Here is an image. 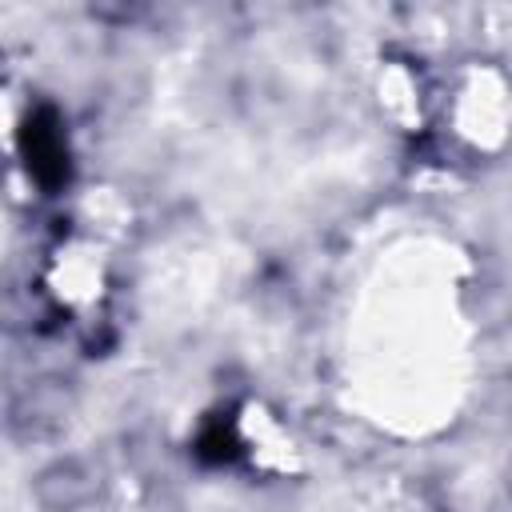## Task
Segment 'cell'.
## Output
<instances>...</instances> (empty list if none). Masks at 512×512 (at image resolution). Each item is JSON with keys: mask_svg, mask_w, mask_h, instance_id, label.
I'll return each mask as SVG.
<instances>
[{"mask_svg": "<svg viewBox=\"0 0 512 512\" xmlns=\"http://www.w3.org/2000/svg\"><path fill=\"white\" fill-rule=\"evenodd\" d=\"M96 492V476L80 460H52L36 472V500L48 512H80Z\"/></svg>", "mask_w": 512, "mask_h": 512, "instance_id": "obj_1", "label": "cell"}]
</instances>
